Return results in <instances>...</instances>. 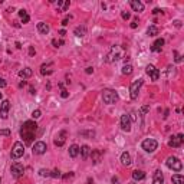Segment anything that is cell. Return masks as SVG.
I'll return each mask as SVG.
<instances>
[{"label":"cell","mask_w":184,"mask_h":184,"mask_svg":"<svg viewBox=\"0 0 184 184\" xmlns=\"http://www.w3.org/2000/svg\"><path fill=\"white\" fill-rule=\"evenodd\" d=\"M36 130H38V124L35 121H26L20 128V137H22L26 144H32L36 135Z\"/></svg>","instance_id":"1"},{"label":"cell","mask_w":184,"mask_h":184,"mask_svg":"<svg viewBox=\"0 0 184 184\" xmlns=\"http://www.w3.org/2000/svg\"><path fill=\"white\" fill-rule=\"evenodd\" d=\"M102 99H104L105 104L112 105V104H115V102L118 101V94H117L115 91H112V89H105V91L102 92Z\"/></svg>","instance_id":"2"},{"label":"cell","mask_w":184,"mask_h":184,"mask_svg":"<svg viewBox=\"0 0 184 184\" xmlns=\"http://www.w3.org/2000/svg\"><path fill=\"white\" fill-rule=\"evenodd\" d=\"M23 154H25V145H23L20 141H17V142H14V145H13V148H12V158L13 160H17V158H20L23 157Z\"/></svg>","instance_id":"3"},{"label":"cell","mask_w":184,"mask_h":184,"mask_svg":"<svg viewBox=\"0 0 184 184\" xmlns=\"http://www.w3.org/2000/svg\"><path fill=\"white\" fill-rule=\"evenodd\" d=\"M142 84H144L142 79H137V81H134V82L131 84V87H130L131 99H137V98H138V94H140V89H141V87H142Z\"/></svg>","instance_id":"4"},{"label":"cell","mask_w":184,"mask_h":184,"mask_svg":"<svg viewBox=\"0 0 184 184\" xmlns=\"http://www.w3.org/2000/svg\"><path fill=\"white\" fill-rule=\"evenodd\" d=\"M141 147H142V150L147 152H154L157 150V147H158V142L154 140V138H147V140L142 141V144H141Z\"/></svg>","instance_id":"5"},{"label":"cell","mask_w":184,"mask_h":184,"mask_svg":"<svg viewBox=\"0 0 184 184\" xmlns=\"http://www.w3.org/2000/svg\"><path fill=\"white\" fill-rule=\"evenodd\" d=\"M167 167L173 171H181L183 170V162L180 161L177 157H168L167 160Z\"/></svg>","instance_id":"6"},{"label":"cell","mask_w":184,"mask_h":184,"mask_svg":"<svg viewBox=\"0 0 184 184\" xmlns=\"http://www.w3.org/2000/svg\"><path fill=\"white\" fill-rule=\"evenodd\" d=\"M10 171H12V175H13L14 178H19V177L23 175V173H25V167H23V164H20V162H13L10 167Z\"/></svg>","instance_id":"7"},{"label":"cell","mask_w":184,"mask_h":184,"mask_svg":"<svg viewBox=\"0 0 184 184\" xmlns=\"http://www.w3.org/2000/svg\"><path fill=\"white\" fill-rule=\"evenodd\" d=\"M48 150V145L45 144L43 141H38V142H35V145H33V154H36V155H42L45 154Z\"/></svg>","instance_id":"8"},{"label":"cell","mask_w":184,"mask_h":184,"mask_svg":"<svg viewBox=\"0 0 184 184\" xmlns=\"http://www.w3.org/2000/svg\"><path fill=\"white\" fill-rule=\"evenodd\" d=\"M183 141H184V135L183 134H178V135H175V137H171V138H170V141H168V147L178 148V147H181Z\"/></svg>","instance_id":"9"},{"label":"cell","mask_w":184,"mask_h":184,"mask_svg":"<svg viewBox=\"0 0 184 184\" xmlns=\"http://www.w3.org/2000/svg\"><path fill=\"white\" fill-rule=\"evenodd\" d=\"M9 109H10V102L9 99H4L1 102V107H0V117L3 119H7L9 117Z\"/></svg>","instance_id":"10"},{"label":"cell","mask_w":184,"mask_h":184,"mask_svg":"<svg viewBox=\"0 0 184 184\" xmlns=\"http://www.w3.org/2000/svg\"><path fill=\"white\" fill-rule=\"evenodd\" d=\"M145 72L150 75L151 78V81H158V78H160V71L155 68L154 65H148L145 68Z\"/></svg>","instance_id":"11"},{"label":"cell","mask_w":184,"mask_h":184,"mask_svg":"<svg viewBox=\"0 0 184 184\" xmlns=\"http://www.w3.org/2000/svg\"><path fill=\"white\" fill-rule=\"evenodd\" d=\"M121 128L124 131H127V132L131 131V117L130 115H127V114L121 115Z\"/></svg>","instance_id":"12"},{"label":"cell","mask_w":184,"mask_h":184,"mask_svg":"<svg viewBox=\"0 0 184 184\" xmlns=\"http://www.w3.org/2000/svg\"><path fill=\"white\" fill-rule=\"evenodd\" d=\"M130 4L134 12H138V13H140V12H144V3H141L138 0H131Z\"/></svg>","instance_id":"13"},{"label":"cell","mask_w":184,"mask_h":184,"mask_svg":"<svg viewBox=\"0 0 184 184\" xmlns=\"http://www.w3.org/2000/svg\"><path fill=\"white\" fill-rule=\"evenodd\" d=\"M162 46H164V39H157L151 46V51L152 52H161Z\"/></svg>","instance_id":"14"},{"label":"cell","mask_w":184,"mask_h":184,"mask_svg":"<svg viewBox=\"0 0 184 184\" xmlns=\"http://www.w3.org/2000/svg\"><path fill=\"white\" fill-rule=\"evenodd\" d=\"M152 184H164V177L160 170H157L154 173V178H152Z\"/></svg>","instance_id":"15"},{"label":"cell","mask_w":184,"mask_h":184,"mask_svg":"<svg viewBox=\"0 0 184 184\" xmlns=\"http://www.w3.org/2000/svg\"><path fill=\"white\" fill-rule=\"evenodd\" d=\"M79 152H81L82 160H88V157L91 155V148H89L88 145H82V147L79 148Z\"/></svg>","instance_id":"16"},{"label":"cell","mask_w":184,"mask_h":184,"mask_svg":"<svg viewBox=\"0 0 184 184\" xmlns=\"http://www.w3.org/2000/svg\"><path fill=\"white\" fill-rule=\"evenodd\" d=\"M65 137H66V132L65 131H61V134H59V137L58 138H55V145H58V147H62L63 144H65Z\"/></svg>","instance_id":"17"},{"label":"cell","mask_w":184,"mask_h":184,"mask_svg":"<svg viewBox=\"0 0 184 184\" xmlns=\"http://www.w3.org/2000/svg\"><path fill=\"white\" fill-rule=\"evenodd\" d=\"M49 25L45 22H39L38 23V30H39V33H42V35H46V33H49Z\"/></svg>","instance_id":"18"},{"label":"cell","mask_w":184,"mask_h":184,"mask_svg":"<svg viewBox=\"0 0 184 184\" xmlns=\"http://www.w3.org/2000/svg\"><path fill=\"white\" fill-rule=\"evenodd\" d=\"M32 69L30 68H23V69H20L19 71V76L20 78H23V79H27V78H30L32 76Z\"/></svg>","instance_id":"19"},{"label":"cell","mask_w":184,"mask_h":184,"mask_svg":"<svg viewBox=\"0 0 184 184\" xmlns=\"http://www.w3.org/2000/svg\"><path fill=\"white\" fill-rule=\"evenodd\" d=\"M132 178H134L135 181L144 180V178H145V173L141 171V170H135V171H132Z\"/></svg>","instance_id":"20"},{"label":"cell","mask_w":184,"mask_h":184,"mask_svg":"<svg viewBox=\"0 0 184 184\" xmlns=\"http://www.w3.org/2000/svg\"><path fill=\"white\" fill-rule=\"evenodd\" d=\"M78 154H79V145L72 144V145L69 147V155H71L72 158H76V157H78Z\"/></svg>","instance_id":"21"},{"label":"cell","mask_w":184,"mask_h":184,"mask_svg":"<svg viewBox=\"0 0 184 184\" xmlns=\"http://www.w3.org/2000/svg\"><path fill=\"white\" fill-rule=\"evenodd\" d=\"M101 151L99 150H94V151H91V157H92V161L94 164H98V162L101 161Z\"/></svg>","instance_id":"22"},{"label":"cell","mask_w":184,"mask_h":184,"mask_svg":"<svg viewBox=\"0 0 184 184\" xmlns=\"http://www.w3.org/2000/svg\"><path fill=\"white\" fill-rule=\"evenodd\" d=\"M121 162L124 164V165H130L131 164V155L128 152H122V155H121Z\"/></svg>","instance_id":"23"},{"label":"cell","mask_w":184,"mask_h":184,"mask_svg":"<svg viewBox=\"0 0 184 184\" xmlns=\"http://www.w3.org/2000/svg\"><path fill=\"white\" fill-rule=\"evenodd\" d=\"M74 33H75V36H78V38H82V36L87 35V27L85 26H78Z\"/></svg>","instance_id":"24"},{"label":"cell","mask_w":184,"mask_h":184,"mask_svg":"<svg viewBox=\"0 0 184 184\" xmlns=\"http://www.w3.org/2000/svg\"><path fill=\"white\" fill-rule=\"evenodd\" d=\"M171 181H173V184H183L184 177L181 174H174L173 177H171Z\"/></svg>","instance_id":"25"},{"label":"cell","mask_w":184,"mask_h":184,"mask_svg":"<svg viewBox=\"0 0 184 184\" xmlns=\"http://www.w3.org/2000/svg\"><path fill=\"white\" fill-rule=\"evenodd\" d=\"M147 35H148V36H157V35H158V27L154 26V25L150 26V27L147 29Z\"/></svg>","instance_id":"26"},{"label":"cell","mask_w":184,"mask_h":184,"mask_svg":"<svg viewBox=\"0 0 184 184\" xmlns=\"http://www.w3.org/2000/svg\"><path fill=\"white\" fill-rule=\"evenodd\" d=\"M122 74H124V75H131V74H132V66L124 65L122 66Z\"/></svg>","instance_id":"27"},{"label":"cell","mask_w":184,"mask_h":184,"mask_svg":"<svg viewBox=\"0 0 184 184\" xmlns=\"http://www.w3.org/2000/svg\"><path fill=\"white\" fill-rule=\"evenodd\" d=\"M51 177H52V178H61L62 174H61V171H59L58 168H55L53 171H51Z\"/></svg>","instance_id":"28"},{"label":"cell","mask_w":184,"mask_h":184,"mask_svg":"<svg viewBox=\"0 0 184 184\" xmlns=\"http://www.w3.org/2000/svg\"><path fill=\"white\" fill-rule=\"evenodd\" d=\"M39 174H40L42 177H51V171H49V170H45V168H40V170H39Z\"/></svg>","instance_id":"29"},{"label":"cell","mask_w":184,"mask_h":184,"mask_svg":"<svg viewBox=\"0 0 184 184\" xmlns=\"http://www.w3.org/2000/svg\"><path fill=\"white\" fill-rule=\"evenodd\" d=\"M40 114H42V112H40V109H35V111L32 112V117L35 119H38V118H40Z\"/></svg>","instance_id":"30"},{"label":"cell","mask_w":184,"mask_h":184,"mask_svg":"<svg viewBox=\"0 0 184 184\" xmlns=\"http://www.w3.org/2000/svg\"><path fill=\"white\" fill-rule=\"evenodd\" d=\"M121 17H122L124 20H128L131 17V13L130 12H122V13H121Z\"/></svg>","instance_id":"31"},{"label":"cell","mask_w":184,"mask_h":184,"mask_svg":"<svg viewBox=\"0 0 184 184\" xmlns=\"http://www.w3.org/2000/svg\"><path fill=\"white\" fill-rule=\"evenodd\" d=\"M12 132L9 128H4V130H0V135H4V137H9Z\"/></svg>","instance_id":"32"},{"label":"cell","mask_w":184,"mask_h":184,"mask_svg":"<svg viewBox=\"0 0 184 184\" xmlns=\"http://www.w3.org/2000/svg\"><path fill=\"white\" fill-rule=\"evenodd\" d=\"M52 45H53L55 48H58L59 45H63V40H56V39H53V40H52Z\"/></svg>","instance_id":"33"},{"label":"cell","mask_w":184,"mask_h":184,"mask_svg":"<svg viewBox=\"0 0 184 184\" xmlns=\"http://www.w3.org/2000/svg\"><path fill=\"white\" fill-rule=\"evenodd\" d=\"M20 19H22V23H27V22H29V20H30V17H29V14H25V16H22Z\"/></svg>","instance_id":"34"},{"label":"cell","mask_w":184,"mask_h":184,"mask_svg":"<svg viewBox=\"0 0 184 184\" xmlns=\"http://www.w3.org/2000/svg\"><path fill=\"white\" fill-rule=\"evenodd\" d=\"M174 56H175V62H181V56L177 53V51H174Z\"/></svg>","instance_id":"35"},{"label":"cell","mask_w":184,"mask_h":184,"mask_svg":"<svg viewBox=\"0 0 184 184\" xmlns=\"http://www.w3.org/2000/svg\"><path fill=\"white\" fill-rule=\"evenodd\" d=\"M6 85H7V82L3 78H0V88H6Z\"/></svg>","instance_id":"36"},{"label":"cell","mask_w":184,"mask_h":184,"mask_svg":"<svg viewBox=\"0 0 184 184\" xmlns=\"http://www.w3.org/2000/svg\"><path fill=\"white\" fill-rule=\"evenodd\" d=\"M61 97H62V98H68V97H69V94H68V91H66V89H62Z\"/></svg>","instance_id":"37"},{"label":"cell","mask_w":184,"mask_h":184,"mask_svg":"<svg viewBox=\"0 0 184 184\" xmlns=\"http://www.w3.org/2000/svg\"><path fill=\"white\" fill-rule=\"evenodd\" d=\"M35 53H36L35 48H33V46H29V55H30V56H35Z\"/></svg>","instance_id":"38"},{"label":"cell","mask_w":184,"mask_h":184,"mask_svg":"<svg viewBox=\"0 0 184 184\" xmlns=\"http://www.w3.org/2000/svg\"><path fill=\"white\" fill-rule=\"evenodd\" d=\"M148 111H150V107H148V105H145V107L141 108V112H142V114H147Z\"/></svg>","instance_id":"39"},{"label":"cell","mask_w":184,"mask_h":184,"mask_svg":"<svg viewBox=\"0 0 184 184\" xmlns=\"http://www.w3.org/2000/svg\"><path fill=\"white\" fill-rule=\"evenodd\" d=\"M72 177H74V173H69V174H66V175H63V180H69Z\"/></svg>","instance_id":"40"},{"label":"cell","mask_w":184,"mask_h":184,"mask_svg":"<svg viewBox=\"0 0 184 184\" xmlns=\"http://www.w3.org/2000/svg\"><path fill=\"white\" fill-rule=\"evenodd\" d=\"M25 14H27V13H26V10H25V9H20V10H19V16L22 17V16H25Z\"/></svg>","instance_id":"41"},{"label":"cell","mask_w":184,"mask_h":184,"mask_svg":"<svg viewBox=\"0 0 184 184\" xmlns=\"http://www.w3.org/2000/svg\"><path fill=\"white\" fill-rule=\"evenodd\" d=\"M137 26H138V22H137V20H134V22L131 23V27H132V29H135Z\"/></svg>","instance_id":"42"},{"label":"cell","mask_w":184,"mask_h":184,"mask_svg":"<svg viewBox=\"0 0 184 184\" xmlns=\"http://www.w3.org/2000/svg\"><path fill=\"white\" fill-rule=\"evenodd\" d=\"M174 26H175V27H181V22H180V20H175V22H174Z\"/></svg>","instance_id":"43"},{"label":"cell","mask_w":184,"mask_h":184,"mask_svg":"<svg viewBox=\"0 0 184 184\" xmlns=\"http://www.w3.org/2000/svg\"><path fill=\"white\" fill-rule=\"evenodd\" d=\"M152 13H154V14H158V13H162V10H160V9H154Z\"/></svg>","instance_id":"44"},{"label":"cell","mask_w":184,"mask_h":184,"mask_svg":"<svg viewBox=\"0 0 184 184\" xmlns=\"http://www.w3.org/2000/svg\"><path fill=\"white\" fill-rule=\"evenodd\" d=\"M85 72H87V74H92V72H94V68H87Z\"/></svg>","instance_id":"45"},{"label":"cell","mask_w":184,"mask_h":184,"mask_svg":"<svg viewBox=\"0 0 184 184\" xmlns=\"http://www.w3.org/2000/svg\"><path fill=\"white\" fill-rule=\"evenodd\" d=\"M68 22H69V19H65V20L62 22V25H63V26H66V25H68Z\"/></svg>","instance_id":"46"},{"label":"cell","mask_w":184,"mask_h":184,"mask_svg":"<svg viewBox=\"0 0 184 184\" xmlns=\"http://www.w3.org/2000/svg\"><path fill=\"white\" fill-rule=\"evenodd\" d=\"M112 183H114V184L118 183V178H117V177H114V178H112Z\"/></svg>","instance_id":"47"},{"label":"cell","mask_w":184,"mask_h":184,"mask_svg":"<svg viewBox=\"0 0 184 184\" xmlns=\"http://www.w3.org/2000/svg\"><path fill=\"white\" fill-rule=\"evenodd\" d=\"M0 99H1V92H0Z\"/></svg>","instance_id":"48"},{"label":"cell","mask_w":184,"mask_h":184,"mask_svg":"<svg viewBox=\"0 0 184 184\" xmlns=\"http://www.w3.org/2000/svg\"><path fill=\"white\" fill-rule=\"evenodd\" d=\"M0 184H1V178H0Z\"/></svg>","instance_id":"49"},{"label":"cell","mask_w":184,"mask_h":184,"mask_svg":"<svg viewBox=\"0 0 184 184\" xmlns=\"http://www.w3.org/2000/svg\"><path fill=\"white\" fill-rule=\"evenodd\" d=\"M130 184H135V183H130Z\"/></svg>","instance_id":"50"},{"label":"cell","mask_w":184,"mask_h":184,"mask_svg":"<svg viewBox=\"0 0 184 184\" xmlns=\"http://www.w3.org/2000/svg\"><path fill=\"white\" fill-rule=\"evenodd\" d=\"M117 184H118V183H117Z\"/></svg>","instance_id":"51"}]
</instances>
